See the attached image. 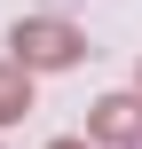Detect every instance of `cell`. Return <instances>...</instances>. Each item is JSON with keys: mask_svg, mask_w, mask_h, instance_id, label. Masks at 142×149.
Segmentation results:
<instances>
[{"mask_svg": "<svg viewBox=\"0 0 142 149\" xmlns=\"http://www.w3.org/2000/svg\"><path fill=\"white\" fill-rule=\"evenodd\" d=\"M8 47H16V63H24V71H71L87 39H79L71 24H55V16H24V24L8 31Z\"/></svg>", "mask_w": 142, "mask_h": 149, "instance_id": "1", "label": "cell"}, {"mask_svg": "<svg viewBox=\"0 0 142 149\" xmlns=\"http://www.w3.org/2000/svg\"><path fill=\"white\" fill-rule=\"evenodd\" d=\"M95 141H103V149H142V94L95 102Z\"/></svg>", "mask_w": 142, "mask_h": 149, "instance_id": "2", "label": "cell"}, {"mask_svg": "<svg viewBox=\"0 0 142 149\" xmlns=\"http://www.w3.org/2000/svg\"><path fill=\"white\" fill-rule=\"evenodd\" d=\"M24 110H32V71L8 55V63H0V126H16Z\"/></svg>", "mask_w": 142, "mask_h": 149, "instance_id": "3", "label": "cell"}, {"mask_svg": "<svg viewBox=\"0 0 142 149\" xmlns=\"http://www.w3.org/2000/svg\"><path fill=\"white\" fill-rule=\"evenodd\" d=\"M47 149H87V141H47Z\"/></svg>", "mask_w": 142, "mask_h": 149, "instance_id": "4", "label": "cell"}]
</instances>
